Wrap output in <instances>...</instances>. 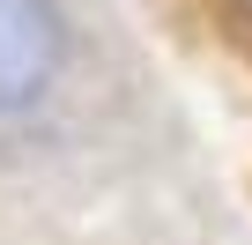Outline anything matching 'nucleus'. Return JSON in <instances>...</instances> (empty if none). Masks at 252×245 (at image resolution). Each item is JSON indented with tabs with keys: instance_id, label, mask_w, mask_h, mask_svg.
I'll return each mask as SVG.
<instances>
[{
	"instance_id": "1",
	"label": "nucleus",
	"mask_w": 252,
	"mask_h": 245,
	"mask_svg": "<svg viewBox=\"0 0 252 245\" xmlns=\"http://www.w3.org/2000/svg\"><path fill=\"white\" fill-rule=\"evenodd\" d=\"M67 67V23L52 0H0V119L30 111Z\"/></svg>"
}]
</instances>
